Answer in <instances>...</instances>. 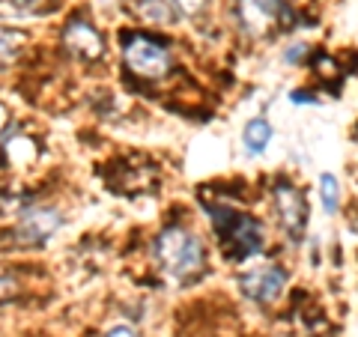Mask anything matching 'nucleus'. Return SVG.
<instances>
[{
  "mask_svg": "<svg viewBox=\"0 0 358 337\" xmlns=\"http://www.w3.org/2000/svg\"><path fill=\"white\" fill-rule=\"evenodd\" d=\"M152 254L159 260L162 272L173 280H192L203 272V263H206V254H203V245L188 230H179V227H167L159 233V239L152 245Z\"/></svg>",
  "mask_w": 358,
  "mask_h": 337,
  "instance_id": "obj_1",
  "label": "nucleus"
},
{
  "mask_svg": "<svg viewBox=\"0 0 358 337\" xmlns=\"http://www.w3.org/2000/svg\"><path fill=\"white\" fill-rule=\"evenodd\" d=\"M212 212V224L221 239V251L230 260H248V257L263 251V227L257 224L251 215L230 209V206H209Z\"/></svg>",
  "mask_w": 358,
  "mask_h": 337,
  "instance_id": "obj_2",
  "label": "nucleus"
},
{
  "mask_svg": "<svg viewBox=\"0 0 358 337\" xmlns=\"http://www.w3.org/2000/svg\"><path fill=\"white\" fill-rule=\"evenodd\" d=\"M122 60H126L129 72H134L138 78H147V81H159L171 69V51L162 42L141 36V33L122 42Z\"/></svg>",
  "mask_w": 358,
  "mask_h": 337,
  "instance_id": "obj_3",
  "label": "nucleus"
},
{
  "mask_svg": "<svg viewBox=\"0 0 358 337\" xmlns=\"http://www.w3.org/2000/svg\"><path fill=\"white\" fill-rule=\"evenodd\" d=\"M281 0H236V18L251 39H263L268 33H275L281 24Z\"/></svg>",
  "mask_w": 358,
  "mask_h": 337,
  "instance_id": "obj_4",
  "label": "nucleus"
},
{
  "mask_svg": "<svg viewBox=\"0 0 358 337\" xmlns=\"http://www.w3.org/2000/svg\"><path fill=\"white\" fill-rule=\"evenodd\" d=\"M272 200H275V212L281 218V227L287 230V236L293 242H301L305 236V227H308V203L301 197V191L289 182H275L272 188Z\"/></svg>",
  "mask_w": 358,
  "mask_h": 337,
  "instance_id": "obj_5",
  "label": "nucleus"
},
{
  "mask_svg": "<svg viewBox=\"0 0 358 337\" xmlns=\"http://www.w3.org/2000/svg\"><path fill=\"white\" fill-rule=\"evenodd\" d=\"M63 227V215L51 206H30L18 215L15 236L21 245H42Z\"/></svg>",
  "mask_w": 358,
  "mask_h": 337,
  "instance_id": "obj_6",
  "label": "nucleus"
},
{
  "mask_svg": "<svg viewBox=\"0 0 358 337\" xmlns=\"http://www.w3.org/2000/svg\"><path fill=\"white\" fill-rule=\"evenodd\" d=\"M239 287L248 299L260 301V305H268V301H275L284 293L287 272L281 266H257V268H251V272H245L239 278Z\"/></svg>",
  "mask_w": 358,
  "mask_h": 337,
  "instance_id": "obj_7",
  "label": "nucleus"
},
{
  "mask_svg": "<svg viewBox=\"0 0 358 337\" xmlns=\"http://www.w3.org/2000/svg\"><path fill=\"white\" fill-rule=\"evenodd\" d=\"M63 45L66 51L75 54L78 60H99L105 51V42L99 36V30L84 18H72L63 30Z\"/></svg>",
  "mask_w": 358,
  "mask_h": 337,
  "instance_id": "obj_8",
  "label": "nucleus"
},
{
  "mask_svg": "<svg viewBox=\"0 0 358 337\" xmlns=\"http://www.w3.org/2000/svg\"><path fill=\"white\" fill-rule=\"evenodd\" d=\"M134 13L147 21V24H171L176 18L173 6L167 0H134Z\"/></svg>",
  "mask_w": 358,
  "mask_h": 337,
  "instance_id": "obj_9",
  "label": "nucleus"
},
{
  "mask_svg": "<svg viewBox=\"0 0 358 337\" xmlns=\"http://www.w3.org/2000/svg\"><path fill=\"white\" fill-rule=\"evenodd\" d=\"M242 141H245V150H248L251 155H260L268 147V141H272V126H268L263 117H257V120H251L248 126H245Z\"/></svg>",
  "mask_w": 358,
  "mask_h": 337,
  "instance_id": "obj_10",
  "label": "nucleus"
},
{
  "mask_svg": "<svg viewBox=\"0 0 358 337\" xmlns=\"http://www.w3.org/2000/svg\"><path fill=\"white\" fill-rule=\"evenodd\" d=\"M21 54V36L18 33H9V30H0V69L13 66Z\"/></svg>",
  "mask_w": 358,
  "mask_h": 337,
  "instance_id": "obj_11",
  "label": "nucleus"
},
{
  "mask_svg": "<svg viewBox=\"0 0 358 337\" xmlns=\"http://www.w3.org/2000/svg\"><path fill=\"white\" fill-rule=\"evenodd\" d=\"M320 197H322V206H326L329 212L338 209V203H341V185H338V179H334L331 173L320 176Z\"/></svg>",
  "mask_w": 358,
  "mask_h": 337,
  "instance_id": "obj_12",
  "label": "nucleus"
},
{
  "mask_svg": "<svg viewBox=\"0 0 358 337\" xmlns=\"http://www.w3.org/2000/svg\"><path fill=\"white\" fill-rule=\"evenodd\" d=\"M36 13V0H0V15L3 18H21Z\"/></svg>",
  "mask_w": 358,
  "mask_h": 337,
  "instance_id": "obj_13",
  "label": "nucleus"
},
{
  "mask_svg": "<svg viewBox=\"0 0 358 337\" xmlns=\"http://www.w3.org/2000/svg\"><path fill=\"white\" fill-rule=\"evenodd\" d=\"M206 3H209V0H173V6L182 15H200L206 9Z\"/></svg>",
  "mask_w": 358,
  "mask_h": 337,
  "instance_id": "obj_14",
  "label": "nucleus"
},
{
  "mask_svg": "<svg viewBox=\"0 0 358 337\" xmlns=\"http://www.w3.org/2000/svg\"><path fill=\"white\" fill-rule=\"evenodd\" d=\"M18 293V284L13 278H0V305H6L9 299H13Z\"/></svg>",
  "mask_w": 358,
  "mask_h": 337,
  "instance_id": "obj_15",
  "label": "nucleus"
},
{
  "mask_svg": "<svg viewBox=\"0 0 358 337\" xmlns=\"http://www.w3.org/2000/svg\"><path fill=\"white\" fill-rule=\"evenodd\" d=\"M105 337H138V331L131 329V325H114V329H108Z\"/></svg>",
  "mask_w": 358,
  "mask_h": 337,
  "instance_id": "obj_16",
  "label": "nucleus"
},
{
  "mask_svg": "<svg viewBox=\"0 0 358 337\" xmlns=\"http://www.w3.org/2000/svg\"><path fill=\"white\" fill-rule=\"evenodd\" d=\"M308 57V45H293V48L287 51V60L289 63H299V60H305Z\"/></svg>",
  "mask_w": 358,
  "mask_h": 337,
  "instance_id": "obj_17",
  "label": "nucleus"
}]
</instances>
